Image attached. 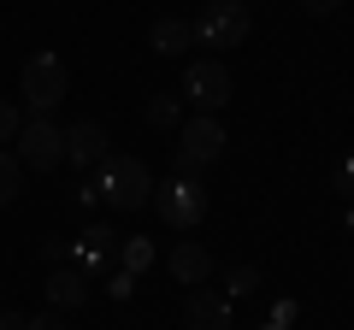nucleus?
Returning <instances> with one entry per match:
<instances>
[{
  "mask_svg": "<svg viewBox=\"0 0 354 330\" xmlns=\"http://www.w3.org/2000/svg\"><path fill=\"white\" fill-rule=\"evenodd\" d=\"M48 301H53V313H59V307H83L88 301V278H83V271H53V278H48Z\"/></svg>",
  "mask_w": 354,
  "mask_h": 330,
  "instance_id": "obj_13",
  "label": "nucleus"
},
{
  "mask_svg": "<svg viewBox=\"0 0 354 330\" xmlns=\"http://www.w3.org/2000/svg\"><path fill=\"white\" fill-rule=\"evenodd\" d=\"M148 48L153 53H183V48H195V30H189V18H153V30H148Z\"/></svg>",
  "mask_w": 354,
  "mask_h": 330,
  "instance_id": "obj_12",
  "label": "nucleus"
},
{
  "mask_svg": "<svg viewBox=\"0 0 354 330\" xmlns=\"http://www.w3.org/2000/svg\"><path fill=\"white\" fill-rule=\"evenodd\" d=\"M330 183L342 189V201H354V153H342V159H337V177H330Z\"/></svg>",
  "mask_w": 354,
  "mask_h": 330,
  "instance_id": "obj_19",
  "label": "nucleus"
},
{
  "mask_svg": "<svg viewBox=\"0 0 354 330\" xmlns=\"http://www.w3.org/2000/svg\"><path fill=\"white\" fill-rule=\"evenodd\" d=\"M266 330H278V324H266Z\"/></svg>",
  "mask_w": 354,
  "mask_h": 330,
  "instance_id": "obj_25",
  "label": "nucleus"
},
{
  "mask_svg": "<svg viewBox=\"0 0 354 330\" xmlns=\"http://www.w3.org/2000/svg\"><path fill=\"white\" fill-rule=\"evenodd\" d=\"M148 124L153 130H177V101H171V95H153V101H148Z\"/></svg>",
  "mask_w": 354,
  "mask_h": 330,
  "instance_id": "obj_16",
  "label": "nucleus"
},
{
  "mask_svg": "<svg viewBox=\"0 0 354 330\" xmlns=\"http://www.w3.org/2000/svg\"><path fill=\"white\" fill-rule=\"evenodd\" d=\"M148 266H153V242H148V236H124V242H118V271L142 278Z\"/></svg>",
  "mask_w": 354,
  "mask_h": 330,
  "instance_id": "obj_14",
  "label": "nucleus"
},
{
  "mask_svg": "<svg viewBox=\"0 0 354 330\" xmlns=\"http://www.w3.org/2000/svg\"><path fill=\"white\" fill-rule=\"evenodd\" d=\"M24 195V165L12 159V148H0V206H12Z\"/></svg>",
  "mask_w": 354,
  "mask_h": 330,
  "instance_id": "obj_15",
  "label": "nucleus"
},
{
  "mask_svg": "<svg viewBox=\"0 0 354 330\" xmlns=\"http://www.w3.org/2000/svg\"><path fill=\"white\" fill-rule=\"evenodd\" d=\"M225 153V124L213 113H195L189 124L177 130V171H195V165H213Z\"/></svg>",
  "mask_w": 354,
  "mask_h": 330,
  "instance_id": "obj_6",
  "label": "nucleus"
},
{
  "mask_svg": "<svg viewBox=\"0 0 354 330\" xmlns=\"http://www.w3.org/2000/svg\"><path fill=\"white\" fill-rule=\"evenodd\" d=\"M95 171H101V177H95V195H101L106 206H118V213H142V206L153 201V177H148V165L130 159V153H106Z\"/></svg>",
  "mask_w": 354,
  "mask_h": 330,
  "instance_id": "obj_1",
  "label": "nucleus"
},
{
  "mask_svg": "<svg viewBox=\"0 0 354 330\" xmlns=\"http://www.w3.org/2000/svg\"><path fill=\"white\" fill-rule=\"evenodd\" d=\"M183 101L195 106V113H218V106L230 101V71L218 59H201L183 71Z\"/></svg>",
  "mask_w": 354,
  "mask_h": 330,
  "instance_id": "obj_7",
  "label": "nucleus"
},
{
  "mask_svg": "<svg viewBox=\"0 0 354 330\" xmlns=\"http://www.w3.org/2000/svg\"><path fill=\"white\" fill-rule=\"evenodd\" d=\"M118 242L124 236H113L106 224H88L83 236H77V271H83V278L88 271H113L118 266Z\"/></svg>",
  "mask_w": 354,
  "mask_h": 330,
  "instance_id": "obj_8",
  "label": "nucleus"
},
{
  "mask_svg": "<svg viewBox=\"0 0 354 330\" xmlns=\"http://www.w3.org/2000/svg\"><path fill=\"white\" fill-rule=\"evenodd\" d=\"M18 130H24V113H18L12 101H0V148H12Z\"/></svg>",
  "mask_w": 354,
  "mask_h": 330,
  "instance_id": "obj_17",
  "label": "nucleus"
},
{
  "mask_svg": "<svg viewBox=\"0 0 354 330\" xmlns=\"http://www.w3.org/2000/svg\"><path fill=\"white\" fill-rule=\"evenodd\" d=\"M106 153H113V148H106V130L95 124V118H83V124L65 130V159H71V165H101Z\"/></svg>",
  "mask_w": 354,
  "mask_h": 330,
  "instance_id": "obj_9",
  "label": "nucleus"
},
{
  "mask_svg": "<svg viewBox=\"0 0 354 330\" xmlns=\"http://www.w3.org/2000/svg\"><path fill=\"white\" fill-rule=\"evenodd\" d=\"M65 89H71V71L59 65V53H30L24 71H18V95H24L30 118H48L53 106L65 101Z\"/></svg>",
  "mask_w": 354,
  "mask_h": 330,
  "instance_id": "obj_2",
  "label": "nucleus"
},
{
  "mask_svg": "<svg viewBox=\"0 0 354 330\" xmlns=\"http://www.w3.org/2000/svg\"><path fill=\"white\" fill-rule=\"evenodd\" d=\"M248 6H242V0H207L201 12L189 18V30H195V41H201V48H242V41H248Z\"/></svg>",
  "mask_w": 354,
  "mask_h": 330,
  "instance_id": "obj_3",
  "label": "nucleus"
},
{
  "mask_svg": "<svg viewBox=\"0 0 354 330\" xmlns=\"http://www.w3.org/2000/svg\"><path fill=\"white\" fill-rule=\"evenodd\" d=\"M24 324H30L24 313H6V307H0V330H24Z\"/></svg>",
  "mask_w": 354,
  "mask_h": 330,
  "instance_id": "obj_23",
  "label": "nucleus"
},
{
  "mask_svg": "<svg viewBox=\"0 0 354 330\" xmlns=\"http://www.w3.org/2000/svg\"><path fill=\"white\" fill-rule=\"evenodd\" d=\"M348 236H354V201H348Z\"/></svg>",
  "mask_w": 354,
  "mask_h": 330,
  "instance_id": "obj_24",
  "label": "nucleus"
},
{
  "mask_svg": "<svg viewBox=\"0 0 354 330\" xmlns=\"http://www.w3.org/2000/svg\"><path fill=\"white\" fill-rule=\"evenodd\" d=\"M225 283H230V295H254V289H260V271H254V266H236Z\"/></svg>",
  "mask_w": 354,
  "mask_h": 330,
  "instance_id": "obj_18",
  "label": "nucleus"
},
{
  "mask_svg": "<svg viewBox=\"0 0 354 330\" xmlns=\"http://www.w3.org/2000/svg\"><path fill=\"white\" fill-rule=\"evenodd\" d=\"M301 6H307V12H313V18H330V12H337V6H342V0H301Z\"/></svg>",
  "mask_w": 354,
  "mask_h": 330,
  "instance_id": "obj_22",
  "label": "nucleus"
},
{
  "mask_svg": "<svg viewBox=\"0 0 354 330\" xmlns=\"http://www.w3.org/2000/svg\"><path fill=\"white\" fill-rule=\"evenodd\" d=\"M189 330H230V301L213 289H189V307H183Z\"/></svg>",
  "mask_w": 354,
  "mask_h": 330,
  "instance_id": "obj_11",
  "label": "nucleus"
},
{
  "mask_svg": "<svg viewBox=\"0 0 354 330\" xmlns=\"http://www.w3.org/2000/svg\"><path fill=\"white\" fill-rule=\"evenodd\" d=\"M24 330H65V324H59V313H36Z\"/></svg>",
  "mask_w": 354,
  "mask_h": 330,
  "instance_id": "obj_21",
  "label": "nucleus"
},
{
  "mask_svg": "<svg viewBox=\"0 0 354 330\" xmlns=\"http://www.w3.org/2000/svg\"><path fill=\"white\" fill-rule=\"evenodd\" d=\"M165 266H171V278H177V283H195V289L213 278V254H207L201 242H177L171 254H165Z\"/></svg>",
  "mask_w": 354,
  "mask_h": 330,
  "instance_id": "obj_10",
  "label": "nucleus"
},
{
  "mask_svg": "<svg viewBox=\"0 0 354 330\" xmlns=\"http://www.w3.org/2000/svg\"><path fill=\"white\" fill-rule=\"evenodd\" d=\"M12 153H18V165H30V171H53V165L65 159V130L53 124V118H24Z\"/></svg>",
  "mask_w": 354,
  "mask_h": 330,
  "instance_id": "obj_5",
  "label": "nucleus"
},
{
  "mask_svg": "<svg viewBox=\"0 0 354 330\" xmlns=\"http://www.w3.org/2000/svg\"><path fill=\"white\" fill-rule=\"evenodd\" d=\"M153 213H160V224H171V230H195L201 213H207V189L189 177V171H177V177L153 183Z\"/></svg>",
  "mask_w": 354,
  "mask_h": 330,
  "instance_id": "obj_4",
  "label": "nucleus"
},
{
  "mask_svg": "<svg viewBox=\"0 0 354 330\" xmlns=\"http://www.w3.org/2000/svg\"><path fill=\"white\" fill-rule=\"evenodd\" d=\"M106 289H113V295H118V301H124V295H130V289H136V278H130V271H113V278H106Z\"/></svg>",
  "mask_w": 354,
  "mask_h": 330,
  "instance_id": "obj_20",
  "label": "nucleus"
}]
</instances>
